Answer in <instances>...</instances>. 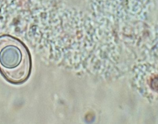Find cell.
Returning <instances> with one entry per match:
<instances>
[{
	"label": "cell",
	"instance_id": "1",
	"mask_svg": "<svg viewBox=\"0 0 158 124\" xmlns=\"http://www.w3.org/2000/svg\"><path fill=\"white\" fill-rule=\"evenodd\" d=\"M31 68L27 48L18 39L9 36L0 37V73L9 83L19 85L27 81Z\"/></svg>",
	"mask_w": 158,
	"mask_h": 124
}]
</instances>
